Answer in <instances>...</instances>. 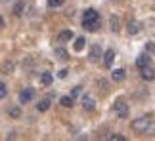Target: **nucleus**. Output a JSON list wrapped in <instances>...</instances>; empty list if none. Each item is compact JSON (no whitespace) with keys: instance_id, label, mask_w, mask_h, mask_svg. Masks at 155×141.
Returning a JSON list of instances; mask_svg holds the SVG:
<instances>
[{"instance_id":"9","label":"nucleus","mask_w":155,"mask_h":141,"mask_svg":"<svg viewBox=\"0 0 155 141\" xmlns=\"http://www.w3.org/2000/svg\"><path fill=\"white\" fill-rule=\"evenodd\" d=\"M73 38H75L73 31H61V33L58 34V42H71Z\"/></svg>"},{"instance_id":"26","label":"nucleus","mask_w":155,"mask_h":141,"mask_svg":"<svg viewBox=\"0 0 155 141\" xmlns=\"http://www.w3.org/2000/svg\"><path fill=\"white\" fill-rule=\"evenodd\" d=\"M79 93H81V88H79V86H77V88H73V92H71V97H73V99H75L77 96H79Z\"/></svg>"},{"instance_id":"27","label":"nucleus","mask_w":155,"mask_h":141,"mask_svg":"<svg viewBox=\"0 0 155 141\" xmlns=\"http://www.w3.org/2000/svg\"><path fill=\"white\" fill-rule=\"evenodd\" d=\"M98 86L105 92V90H107V80H100V82H98Z\"/></svg>"},{"instance_id":"1","label":"nucleus","mask_w":155,"mask_h":141,"mask_svg":"<svg viewBox=\"0 0 155 141\" xmlns=\"http://www.w3.org/2000/svg\"><path fill=\"white\" fill-rule=\"evenodd\" d=\"M100 25H102V17H100L98 11L94 8L86 10L84 15H82V27H84L88 33H96L100 29Z\"/></svg>"},{"instance_id":"29","label":"nucleus","mask_w":155,"mask_h":141,"mask_svg":"<svg viewBox=\"0 0 155 141\" xmlns=\"http://www.w3.org/2000/svg\"><path fill=\"white\" fill-rule=\"evenodd\" d=\"M2 27H4V17L0 15V29H2Z\"/></svg>"},{"instance_id":"13","label":"nucleus","mask_w":155,"mask_h":141,"mask_svg":"<svg viewBox=\"0 0 155 141\" xmlns=\"http://www.w3.org/2000/svg\"><path fill=\"white\" fill-rule=\"evenodd\" d=\"M52 82H54V76H52V73H42L40 74V84L42 86H52Z\"/></svg>"},{"instance_id":"5","label":"nucleus","mask_w":155,"mask_h":141,"mask_svg":"<svg viewBox=\"0 0 155 141\" xmlns=\"http://www.w3.org/2000/svg\"><path fill=\"white\" fill-rule=\"evenodd\" d=\"M100 57H102V46L100 44H94L90 48V54H88V61L90 63H96L100 61Z\"/></svg>"},{"instance_id":"20","label":"nucleus","mask_w":155,"mask_h":141,"mask_svg":"<svg viewBox=\"0 0 155 141\" xmlns=\"http://www.w3.org/2000/svg\"><path fill=\"white\" fill-rule=\"evenodd\" d=\"M2 73L4 74H12V73H14V61H6L2 65Z\"/></svg>"},{"instance_id":"4","label":"nucleus","mask_w":155,"mask_h":141,"mask_svg":"<svg viewBox=\"0 0 155 141\" xmlns=\"http://www.w3.org/2000/svg\"><path fill=\"white\" fill-rule=\"evenodd\" d=\"M35 97V90L33 88H23L19 92V103H31Z\"/></svg>"},{"instance_id":"8","label":"nucleus","mask_w":155,"mask_h":141,"mask_svg":"<svg viewBox=\"0 0 155 141\" xmlns=\"http://www.w3.org/2000/svg\"><path fill=\"white\" fill-rule=\"evenodd\" d=\"M127 73H124V69H113L111 70V80L113 82H123Z\"/></svg>"},{"instance_id":"18","label":"nucleus","mask_w":155,"mask_h":141,"mask_svg":"<svg viewBox=\"0 0 155 141\" xmlns=\"http://www.w3.org/2000/svg\"><path fill=\"white\" fill-rule=\"evenodd\" d=\"M23 10H25V4H23L21 0H19V2H15V6H14V15L15 17H21L23 15Z\"/></svg>"},{"instance_id":"3","label":"nucleus","mask_w":155,"mask_h":141,"mask_svg":"<svg viewBox=\"0 0 155 141\" xmlns=\"http://www.w3.org/2000/svg\"><path fill=\"white\" fill-rule=\"evenodd\" d=\"M113 111H115L117 118H128V105L123 101V99H119V101L115 103V107H113Z\"/></svg>"},{"instance_id":"7","label":"nucleus","mask_w":155,"mask_h":141,"mask_svg":"<svg viewBox=\"0 0 155 141\" xmlns=\"http://www.w3.org/2000/svg\"><path fill=\"white\" fill-rule=\"evenodd\" d=\"M113 59H115V50H105L104 52V65L105 67H111L113 65Z\"/></svg>"},{"instance_id":"2","label":"nucleus","mask_w":155,"mask_h":141,"mask_svg":"<svg viewBox=\"0 0 155 141\" xmlns=\"http://www.w3.org/2000/svg\"><path fill=\"white\" fill-rule=\"evenodd\" d=\"M150 126H151V120L147 118V116H138V118H134L132 120V130L136 133H144L150 130Z\"/></svg>"},{"instance_id":"24","label":"nucleus","mask_w":155,"mask_h":141,"mask_svg":"<svg viewBox=\"0 0 155 141\" xmlns=\"http://www.w3.org/2000/svg\"><path fill=\"white\" fill-rule=\"evenodd\" d=\"M6 96H8V88H6V84L0 80V99H4Z\"/></svg>"},{"instance_id":"23","label":"nucleus","mask_w":155,"mask_h":141,"mask_svg":"<svg viewBox=\"0 0 155 141\" xmlns=\"http://www.w3.org/2000/svg\"><path fill=\"white\" fill-rule=\"evenodd\" d=\"M46 2H48L50 8H59V6H63L65 0H46Z\"/></svg>"},{"instance_id":"28","label":"nucleus","mask_w":155,"mask_h":141,"mask_svg":"<svg viewBox=\"0 0 155 141\" xmlns=\"http://www.w3.org/2000/svg\"><path fill=\"white\" fill-rule=\"evenodd\" d=\"M109 139H111V141H124V137H123V136H111Z\"/></svg>"},{"instance_id":"22","label":"nucleus","mask_w":155,"mask_h":141,"mask_svg":"<svg viewBox=\"0 0 155 141\" xmlns=\"http://www.w3.org/2000/svg\"><path fill=\"white\" fill-rule=\"evenodd\" d=\"M146 52H147V55H150V57H153L155 55V44L153 42H147L146 44Z\"/></svg>"},{"instance_id":"10","label":"nucleus","mask_w":155,"mask_h":141,"mask_svg":"<svg viewBox=\"0 0 155 141\" xmlns=\"http://www.w3.org/2000/svg\"><path fill=\"white\" fill-rule=\"evenodd\" d=\"M82 109H84V111H94V109H96V101H94L92 97L84 96V97H82Z\"/></svg>"},{"instance_id":"25","label":"nucleus","mask_w":155,"mask_h":141,"mask_svg":"<svg viewBox=\"0 0 155 141\" xmlns=\"http://www.w3.org/2000/svg\"><path fill=\"white\" fill-rule=\"evenodd\" d=\"M67 73H69L67 69H61V70H58V78H65V76H67Z\"/></svg>"},{"instance_id":"12","label":"nucleus","mask_w":155,"mask_h":141,"mask_svg":"<svg viewBox=\"0 0 155 141\" xmlns=\"http://www.w3.org/2000/svg\"><path fill=\"white\" fill-rule=\"evenodd\" d=\"M140 29H142V27H140L138 21H128V25H127V31H128V34H132V36L140 33Z\"/></svg>"},{"instance_id":"11","label":"nucleus","mask_w":155,"mask_h":141,"mask_svg":"<svg viewBox=\"0 0 155 141\" xmlns=\"http://www.w3.org/2000/svg\"><path fill=\"white\" fill-rule=\"evenodd\" d=\"M54 55H56L58 59H61V61H67V59H69V52L65 50V48H61V46L54 50Z\"/></svg>"},{"instance_id":"6","label":"nucleus","mask_w":155,"mask_h":141,"mask_svg":"<svg viewBox=\"0 0 155 141\" xmlns=\"http://www.w3.org/2000/svg\"><path fill=\"white\" fill-rule=\"evenodd\" d=\"M140 76H142L144 80L151 82V80L155 78V70H153V67H151V65H146V67H142V69H140Z\"/></svg>"},{"instance_id":"17","label":"nucleus","mask_w":155,"mask_h":141,"mask_svg":"<svg viewBox=\"0 0 155 141\" xmlns=\"http://www.w3.org/2000/svg\"><path fill=\"white\" fill-rule=\"evenodd\" d=\"M109 25H111V33H119V17L117 15H111L109 17Z\"/></svg>"},{"instance_id":"16","label":"nucleus","mask_w":155,"mask_h":141,"mask_svg":"<svg viewBox=\"0 0 155 141\" xmlns=\"http://www.w3.org/2000/svg\"><path fill=\"white\" fill-rule=\"evenodd\" d=\"M84 46H86V40L82 38V36L75 38V44H73V50L75 52H82V50H84Z\"/></svg>"},{"instance_id":"14","label":"nucleus","mask_w":155,"mask_h":141,"mask_svg":"<svg viewBox=\"0 0 155 141\" xmlns=\"http://www.w3.org/2000/svg\"><path fill=\"white\" fill-rule=\"evenodd\" d=\"M48 109H50V99H48V97L40 99V101L37 103V111H40V113H46Z\"/></svg>"},{"instance_id":"15","label":"nucleus","mask_w":155,"mask_h":141,"mask_svg":"<svg viewBox=\"0 0 155 141\" xmlns=\"http://www.w3.org/2000/svg\"><path fill=\"white\" fill-rule=\"evenodd\" d=\"M136 65H138V69L146 67V65H150V55H146V54L138 55V57H136Z\"/></svg>"},{"instance_id":"19","label":"nucleus","mask_w":155,"mask_h":141,"mask_svg":"<svg viewBox=\"0 0 155 141\" xmlns=\"http://www.w3.org/2000/svg\"><path fill=\"white\" fill-rule=\"evenodd\" d=\"M59 103H61L65 109H69V107H73V97H71V96H63L61 99H59Z\"/></svg>"},{"instance_id":"21","label":"nucleus","mask_w":155,"mask_h":141,"mask_svg":"<svg viewBox=\"0 0 155 141\" xmlns=\"http://www.w3.org/2000/svg\"><path fill=\"white\" fill-rule=\"evenodd\" d=\"M8 114L12 116V118H19V116H21V109L19 107H10L8 109Z\"/></svg>"}]
</instances>
